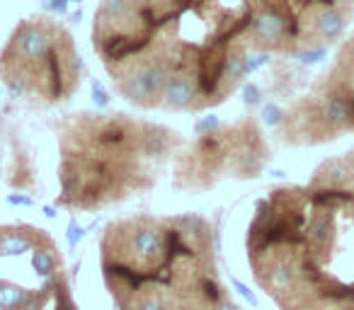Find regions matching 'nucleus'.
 Instances as JSON below:
<instances>
[{
  "mask_svg": "<svg viewBox=\"0 0 354 310\" xmlns=\"http://www.w3.org/2000/svg\"><path fill=\"white\" fill-rule=\"evenodd\" d=\"M90 37L114 93L153 112L218 107L270 59L236 44L207 0H100Z\"/></svg>",
  "mask_w": 354,
  "mask_h": 310,
  "instance_id": "nucleus-1",
  "label": "nucleus"
},
{
  "mask_svg": "<svg viewBox=\"0 0 354 310\" xmlns=\"http://www.w3.org/2000/svg\"><path fill=\"white\" fill-rule=\"evenodd\" d=\"M344 32V15L337 8H330L315 22V35L323 37L325 41H335Z\"/></svg>",
  "mask_w": 354,
  "mask_h": 310,
  "instance_id": "nucleus-9",
  "label": "nucleus"
},
{
  "mask_svg": "<svg viewBox=\"0 0 354 310\" xmlns=\"http://www.w3.org/2000/svg\"><path fill=\"white\" fill-rule=\"evenodd\" d=\"M56 276L51 281H46L39 291L22 289V286L12 284V281L0 279V310H44L46 303L54 298Z\"/></svg>",
  "mask_w": 354,
  "mask_h": 310,
  "instance_id": "nucleus-6",
  "label": "nucleus"
},
{
  "mask_svg": "<svg viewBox=\"0 0 354 310\" xmlns=\"http://www.w3.org/2000/svg\"><path fill=\"white\" fill-rule=\"evenodd\" d=\"M59 197L68 211H100L153 189L185 141L175 128L124 112H75L54 124Z\"/></svg>",
  "mask_w": 354,
  "mask_h": 310,
  "instance_id": "nucleus-3",
  "label": "nucleus"
},
{
  "mask_svg": "<svg viewBox=\"0 0 354 310\" xmlns=\"http://www.w3.org/2000/svg\"><path fill=\"white\" fill-rule=\"evenodd\" d=\"M265 146L252 122H236L199 133L172 163V187L207 192L226 177H255L265 168Z\"/></svg>",
  "mask_w": 354,
  "mask_h": 310,
  "instance_id": "nucleus-5",
  "label": "nucleus"
},
{
  "mask_svg": "<svg viewBox=\"0 0 354 310\" xmlns=\"http://www.w3.org/2000/svg\"><path fill=\"white\" fill-rule=\"evenodd\" d=\"M320 114L328 124H335V126H344L354 119L352 112V102L344 97H337V95H330V97L323 99L320 104Z\"/></svg>",
  "mask_w": 354,
  "mask_h": 310,
  "instance_id": "nucleus-8",
  "label": "nucleus"
},
{
  "mask_svg": "<svg viewBox=\"0 0 354 310\" xmlns=\"http://www.w3.org/2000/svg\"><path fill=\"white\" fill-rule=\"evenodd\" d=\"M216 310H243V308H241V305H238V303H236V300H233V298H231V296H228V298H226V300H223V303H221V305H218V308H216Z\"/></svg>",
  "mask_w": 354,
  "mask_h": 310,
  "instance_id": "nucleus-11",
  "label": "nucleus"
},
{
  "mask_svg": "<svg viewBox=\"0 0 354 310\" xmlns=\"http://www.w3.org/2000/svg\"><path fill=\"white\" fill-rule=\"evenodd\" d=\"M216 233L199 213L114 218L97 240L100 271L117 310H216L228 298Z\"/></svg>",
  "mask_w": 354,
  "mask_h": 310,
  "instance_id": "nucleus-2",
  "label": "nucleus"
},
{
  "mask_svg": "<svg viewBox=\"0 0 354 310\" xmlns=\"http://www.w3.org/2000/svg\"><path fill=\"white\" fill-rule=\"evenodd\" d=\"M325 46H320V49H306V51H301L296 59L301 61V64H318V61H323L325 59Z\"/></svg>",
  "mask_w": 354,
  "mask_h": 310,
  "instance_id": "nucleus-10",
  "label": "nucleus"
},
{
  "mask_svg": "<svg viewBox=\"0 0 354 310\" xmlns=\"http://www.w3.org/2000/svg\"><path fill=\"white\" fill-rule=\"evenodd\" d=\"M46 238L49 233L44 228L30 226V223L0 226V257H20L25 252H35Z\"/></svg>",
  "mask_w": 354,
  "mask_h": 310,
  "instance_id": "nucleus-7",
  "label": "nucleus"
},
{
  "mask_svg": "<svg viewBox=\"0 0 354 310\" xmlns=\"http://www.w3.org/2000/svg\"><path fill=\"white\" fill-rule=\"evenodd\" d=\"M73 310H78V305H75V303H73Z\"/></svg>",
  "mask_w": 354,
  "mask_h": 310,
  "instance_id": "nucleus-12",
  "label": "nucleus"
},
{
  "mask_svg": "<svg viewBox=\"0 0 354 310\" xmlns=\"http://www.w3.org/2000/svg\"><path fill=\"white\" fill-rule=\"evenodd\" d=\"M83 73L71 30L49 15L20 20L0 49V83L37 109L68 102L83 85Z\"/></svg>",
  "mask_w": 354,
  "mask_h": 310,
  "instance_id": "nucleus-4",
  "label": "nucleus"
}]
</instances>
